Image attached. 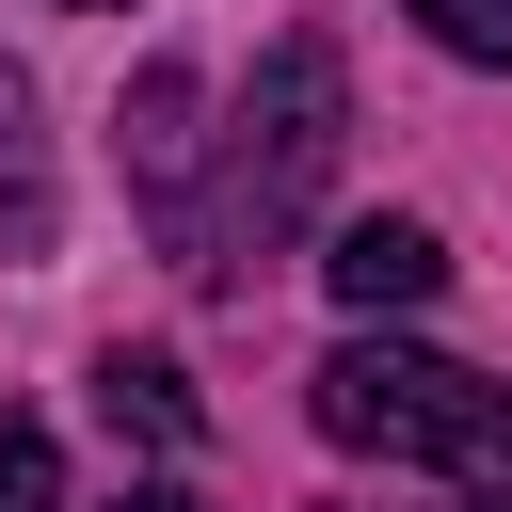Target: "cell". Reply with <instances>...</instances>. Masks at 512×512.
Segmentation results:
<instances>
[{"mask_svg": "<svg viewBox=\"0 0 512 512\" xmlns=\"http://www.w3.org/2000/svg\"><path fill=\"white\" fill-rule=\"evenodd\" d=\"M416 32L448 64H512V0H416Z\"/></svg>", "mask_w": 512, "mask_h": 512, "instance_id": "ba28073f", "label": "cell"}, {"mask_svg": "<svg viewBox=\"0 0 512 512\" xmlns=\"http://www.w3.org/2000/svg\"><path fill=\"white\" fill-rule=\"evenodd\" d=\"M0 240H16V256L48 240V176H32V80H16V64H0Z\"/></svg>", "mask_w": 512, "mask_h": 512, "instance_id": "8992f818", "label": "cell"}, {"mask_svg": "<svg viewBox=\"0 0 512 512\" xmlns=\"http://www.w3.org/2000/svg\"><path fill=\"white\" fill-rule=\"evenodd\" d=\"M128 176H144V208L176 240V208H192V64H144L128 80Z\"/></svg>", "mask_w": 512, "mask_h": 512, "instance_id": "277c9868", "label": "cell"}, {"mask_svg": "<svg viewBox=\"0 0 512 512\" xmlns=\"http://www.w3.org/2000/svg\"><path fill=\"white\" fill-rule=\"evenodd\" d=\"M64 16H112V0H64Z\"/></svg>", "mask_w": 512, "mask_h": 512, "instance_id": "30bf717a", "label": "cell"}, {"mask_svg": "<svg viewBox=\"0 0 512 512\" xmlns=\"http://www.w3.org/2000/svg\"><path fill=\"white\" fill-rule=\"evenodd\" d=\"M0 512H64V448H48V416H0Z\"/></svg>", "mask_w": 512, "mask_h": 512, "instance_id": "52a82bcc", "label": "cell"}, {"mask_svg": "<svg viewBox=\"0 0 512 512\" xmlns=\"http://www.w3.org/2000/svg\"><path fill=\"white\" fill-rule=\"evenodd\" d=\"M96 416L144 432V448H208V400H192L176 352H96Z\"/></svg>", "mask_w": 512, "mask_h": 512, "instance_id": "5b68a950", "label": "cell"}, {"mask_svg": "<svg viewBox=\"0 0 512 512\" xmlns=\"http://www.w3.org/2000/svg\"><path fill=\"white\" fill-rule=\"evenodd\" d=\"M320 288H336L352 320H416V304L448 288V240H432V224H400V208H368V224H336V240H320Z\"/></svg>", "mask_w": 512, "mask_h": 512, "instance_id": "3957f363", "label": "cell"}, {"mask_svg": "<svg viewBox=\"0 0 512 512\" xmlns=\"http://www.w3.org/2000/svg\"><path fill=\"white\" fill-rule=\"evenodd\" d=\"M304 416L336 448H384V464H432V480H480L512 496V384L464 368V352H416V336H336L304 368Z\"/></svg>", "mask_w": 512, "mask_h": 512, "instance_id": "7a4b0ae2", "label": "cell"}, {"mask_svg": "<svg viewBox=\"0 0 512 512\" xmlns=\"http://www.w3.org/2000/svg\"><path fill=\"white\" fill-rule=\"evenodd\" d=\"M336 144H352V80H336V48L320 32H288L272 64H256V96H240V128H224V192H192L176 208V256L224 288L240 256H272L320 192H336Z\"/></svg>", "mask_w": 512, "mask_h": 512, "instance_id": "6da1fadb", "label": "cell"}, {"mask_svg": "<svg viewBox=\"0 0 512 512\" xmlns=\"http://www.w3.org/2000/svg\"><path fill=\"white\" fill-rule=\"evenodd\" d=\"M112 512H208V496H176V480H144V496H112Z\"/></svg>", "mask_w": 512, "mask_h": 512, "instance_id": "9c48e42d", "label": "cell"}]
</instances>
